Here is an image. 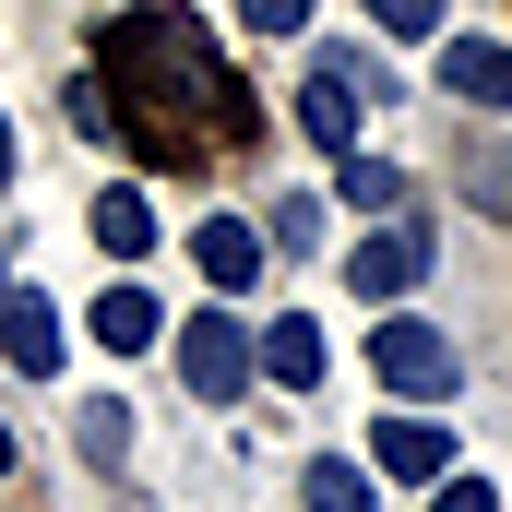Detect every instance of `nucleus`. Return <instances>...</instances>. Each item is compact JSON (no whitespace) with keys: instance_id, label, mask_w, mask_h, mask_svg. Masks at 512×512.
I'll use <instances>...</instances> for the list:
<instances>
[{"instance_id":"nucleus-1","label":"nucleus","mask_w":512,"mask_h":512,"mask_svg":"<svg viewBox=\"0 0 512 512\" xmlns=\"http://www.w3.org/2000/svg\"><path fill=\"white\" fill-rule=\"evenodd\" d=\"M96 84H108V120L131 131L143 167H179L191 179L227 143H251V84L227 72V48L179 0H131L120 24L96 36Z\"/></svg>"},{"instance_id":"nucleus-2","label":"nucleus","mask_w":512,"mask_h":512,"mask_svg":"<svg viewBox=\"0 0 512 512\" xmlns=\"http://www.w3.org/2000/svg\"><path fill=\"white\" fill-rule=\"evenodd\" d=\"M393 84H382V60L370 48H322L310 60V84H298V131L322 143V155H358V120L382 108Z\"/></svg>"},{"instance_id":"nucleus-3","label":"nucleus","mask_w":512,"mask_h":512,"mask_svg":"<svg viewBox=\"0 0 512 512\" xmlns=\"http://www.w3.org/2000/svg\"><path fill=\"white\" fill-rule=\"evenodd\" d=\"M370 370H382L405 405H453V334H429V322H405V310H393L382 334H370Z\"/></svg>"},{"instance_id":"nucleus-4","label":"nucleus","mask_w":512,"mask_h":512,"mask_svg":"<svg viewBox=\"0 0 512 512\" xmlns=\"http://www.w3.org/2000/svg\"><path fill=\"white\" fill-rule=\"evenodd\" d=\"M251 370H262V346L239 334V322H227V310H191V322H179V382L203 393V405H227V393L251 382Z\"/></svg>"},{"instance_id":"nucleus-5","label":"nucleus","mask_w":512,"mask_h":512,"mask_svg":"<svg viewBox=\"0 0 512 512\" xmlns=\"http://www.w3.org/2000/svg\"><path fill=\"white\" fill-rule=\"evenodd\" d=\"M370 465H382V477H405V489H417V477H453V429H441L429 405H405V417H382V429H370Z\"/></svg>"},{"instance_id":"nucleus-6","label":"nucleus","mask_w":512,"mask_h":512,"mask_svg":"<svg viewBox=\"0 0 512 512\" xmlns=\"http://www.w3.org/2000/svg\"><path fill=\"white\" fill-rule=\"evenodd\" d=\"M417 274H429V227H382V239H358V251H346V286H358V298H405V286H417Z\"/></svg>"},{"instance_id":"nucleus-7","label":"nucleus","mask_w":512,"mask_h":512,"mask_svg":"<svg viewBox=\"0 0 512 512\" xmlns=\"http://www.w3.org/2000/svg\"><path fill=\"white\" fill-rule=\"evenodd\" d=\"M322 370H334V346H322V322H310V310L262 322V382H286V393H322Z\"/></svg>"},{"instance_id":"nucleus-8","label":"nucleus","mask_w":512,"mask_h":512,"mask_svg":"<svg viewBox=\"0 0 512 512\" xmlns=\"http://www.w3.org/2000/svg\"><path fill=\"white\" fill-rule=\"evenodd\" d=\"M441 84H453L465 108L501 120V108H512V48H501V36H453V48H441Z\"/></svg>"},{"instance_id":"nucleus-9","label":"nucleus","mask_w":512,"mask_h":512,"mask_svg":"<svg viewBox=\"0 0 512 512\" xmlns=\"http://www.w3.org/2000/svg\"><path fill=\"white\" fill-rule=\"evenodd\" d=\"M191 262H203V274L239 298V286L262 274V227H239V215H203V227H191Z\"/></svg>"},{"instance_id":"nucleus-10","label":"nucleus","mask_w":512,"mask_h":512,"mask_svg":"<svg viewBox=\"0 0 512 512\" xmlns=\"http://www.w3.org/2000/svg\"><path fill=\"white\" fill-rule=\"evenodd\" d=\"M0 358L48 382V370H60V310H48V298H0Z\"/></svg>"},{"instance_id":"nucleus-11","label":"nucleus","mask_w":512,"mask_h":512,"mask_svg":"<svg viewBox=\"0 0 512 512\" xmlns=\"http://www.w3.org/2000/svg\"><path fill=\"white\" fill-rule=\"evenodd\" d=\"M155 334H167V310H155L143 286H108V298H96V346H120V358H143Z\"/></svg>"},{"instance_id":"nucleus-12","label":"nucleus","mask_w":512,"mask_h":512,"mask_svg":"<svg viewBox=\"0 0 512 512\" xmlns=\"http://www.w3.org/2000/svg\"><path fill=\"white\" fill-rule=\"evenodd\" d=\"M96 251H120V262L155 251V203L143 191H96Z\"/></svg>"},{"instance_id":"nucleus-13","label":"nucleus","mask_w":512,"mask_h":512,"mask_svg":"<svg viewBox=\"0 0 512 512\" xmlns=\"http://www.w3.org/2000/svg\"><path fill=\"white\" fill-rule=\"evenodd\" d=\"M334 203H358V215H393V203H405V167H382V155H334Z\"/></svg>"},{"instance_id":"nucleus-14","label":"nucleus","mask_w":512,"mask_h":512,"mask_svg":"<svg viewBox=\"0 0 512 512\" xmlns=\"http://www.w3.org/2000/svg\"><path fill=\"white\" fill-rule=\"evenodd\" d=\"M310 512H382V501H370V477H358V465H334V453H322V465H310Z\"/></svg>"},{"instance_id":"nucleus-15","label":"nucleus","mask_w":512,"mask_h":512,"mask_svg":"<svg viewBox=\"0 0 512 512\" xmlns=\"http://www.w3.org/2000/svg\"><path fill=\"white\" fill-rule=\"evenodd\" d=\"M262 239H274V251H322V203H310V191H286V203L262 215Z\"/></svg>"},{"instance_id":"nucleus-16","label":"nucleus","mask_w":512,"mask_h":512,"mask_svg":"<svg viewBox=\"0 0 512 512\" xmlns=\"http://www.w3.org/2000/svg\"><path fill=\"white\" fill-rule=\"evenodd\" d=\"M72 429H84V453H96V465H120V453H131V405H84Z\"/></svg>"},{"instance_id":"nucleus-17","label":"nucleus","mask_w":512,"mask_h":512,"mask_svg":"<svg viewBox=\"0 0 512 512\" xmlns=\"http://www.w3.org/2000/svg\"><path fill=\"white\" fill-rule=\"evenodd\" d=\"M382 36H441V0H370Z\"/></svg>"},{"instance_id":"nucleus-18","label":"nucleus","mask_w":512,"mask_h":512,"mask_svg":"<svg viewBox=\"0 0 512 512\" xmlns=\"http://www.w3.org/2000/svg\"><path fill=\"white\" fill-rule=\"evenodd\" d=\"M239 24H251V36H298V24H310V0H239Z\"/></svg>"},{"instance_id":"nucleus-19","label":"nucleus","mask_w":512,"mask_h":512,"mask_svg":"<svg viewBox=\"0 0 512 512\" xmlns=\"http://www.w3.org/2000/svg\"><path fill=\"white\" fill-rule=\"evenodd\" d=\"M465 179H477V203H489V215H512V167H501V155H489V143L465 155Z\"/></svg>"},{"instance_id":"nucleus-20","label":"nucleus","mask_w":512,"mask_h":512,"mask_svg":"<svg viewBox=\"0 0 512 512\" xmlns=\"http://www.w3.org/2000/svg\"><path fill=\"white\" fill-rule=\"evenodd\" d=\"M429 512H501V489H489V477H441V501Z\"/></svg>"},{"instance_id":"nucleus-21","label":"nucleus","mask_w":512,"mask_h":512,"mask_svg":"<svg viewBox=\"0 0 512 512\" xmlns=\"http://www.w3.org/2000/svg\"><path fill=\"white\" fill-rule=\"evenodd\" d=\"M0 179H12V120H0Z\"/></svg>"},{"instance_id":"nucleus-22","label":"nucleus","mask_w":512,"mask_h":512,"mask_svg":"<svg viewBox=\"0 0 512 512\" xmlns=\"http://www.w3.org/2000/svg\"><path fill=\"white\" fill-rule=\"evenodd\" d=\"M0 477H12V429H0Z\"/></svg>"}]
</instances>
